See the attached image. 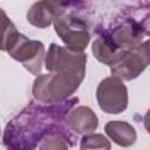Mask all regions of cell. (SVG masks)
Segmentation results:
<instances>
[{"label": "cell", "mask_w": 150, "mask_h": 150, "mask_svg": "<svg viewBox=\"0 0 150 150\" xmlns=\"http://www.w3.org/2000/svg\"><path fill=\"white\" fill-rule=\"evenodd\" d=\"M63 104H59L56 109H43L38 107L34 109L33 105L23 110L16 118L7 124L4 143L7 148L13 149H30L36 148L38 142L41 138L55 130L54 122L60 121L62 115H66V108L59 110Z\"/></svg>", "instance_id": "1"}, {"label": "cell", "mask_w": 150, "mask_h": 150, "mask_svg": "<svg viewBox=\"0 0 150 150\" xmlns=\"http://www.w3.org/2000/svg\"><path fill=\"white\" fill-rule=\"evenodd\" d=\"M82 77L67 73H52L39 75L33 83V96L43 103H62L80 87Z\"/></svg>", "instance_id": "2"}, {"label": "cell", "mask_w": 150, "mask_h": 150, "mask_svg": "<svg viewBox=\"0 0 150 150\" xmlns=\"http://www.w3.org/2000/svg\"><path fill=\"white\" fill-rule=\"evenodd\" d=\"M87 55L83 52H74L67 47L50 43L45 55V67L52 73H67L84 79Z\"/></svg>", "instance_id": "3"}, {"label": "cell", "mask_w": 150, "mask_h": 150, "mask_svg": "<svg viewBox=\"0 0 150 150\" xmlns=\"http://www.w3.org/2000/svg\"><path fill=\"white\" fill-rule=\"evenodd\" d=\"M6 52L12 59L22 63L32 74H40L45 57V46L41 41L30 40L18 32L9 42Z\"/></svg>", "instance_id": "4"}, {"label": "cell", "mask_w": 150, "mask_h": 150, "mask_svg": "<svg viewBox=\"0 0 150 150\" xmlns=\"http://www.w3.org/2000/svg\"><path fill=\"white\" fill-rule=\"evenodd\" d=\"M54 28L67 48L74 52H83L90 40L87 26L73 15L59 14L54 18Z\"/></svg>", "instance_id": "5"}, {"label": "cell", "mask_w": 150, "mask_h": 150, "mask_svg": "<svg viewBox=\"0 0 150 150\" xmlns=\"http://www.w3.org/2000/svg\"><path fill=\"white\" fill-rule=\"evenodd\" d=\"M96 100L101 110L107 114H120L128 107V89L116 76L103 79L96 90Z\"/></svg>", "instance_id": "6"}, {"label": "cell", "mask_w": 150, "mask_h": 150, "mask_svg": "<svg viewBox=\"0 0 150 150\" xmlns=\"http://www.w3.org/2000/svg\"><path fill=\"white\" fill-rule=\"evenodd\" d=\"M148 41L138 47L125 50L122 56L110 66L112 76L124 81H131L138 77L149 64V47Z\"/></svg>", "instance_id": "7"}, {"label": "cell", "mask_w": 150, "mask_h": 150, "mask_svg": "<svg viewBox=\"0 0 150 150\" xmlns=\"http://www.w3.org/2000/svg\"><path fill=\"white\" fill-rule=\"evenodd\" d=\"M146 28L135 20H127L122 25L112 29L109 38L121 49L128 50L138 47L142 43L143 36L146 34Z\"/></svg>", "instance_id": "8"}, {"label": "cell", "mask_w": 150, "mask_h": 150, "mask_svg": "<svg viewBox=\"0 0 150 150\" xmlns=\"http://www.w3.org/2000/svg\"><path fill=\"white\" fill-rule=\"evenodd\" d=\"M64 121L66 125L76 134L94 132L98 125V118L96 114L86 105H79L68 110Z\"/></svg>", "instance_id": "9"}, {"label": "cell", "mask_w": 150, "mask_h": 150, "mask_svg": "<svg viewBox=\"0 0 150 150\" xmlns=\"http://www.w3.org/2000/svg\"><path fill=\"white\" fill-rule=\"evenodd\" d=\"M104 131L111 141L121 146H130L137 138L135 128L125 121H110L104 125Z\"/></svg>", "instance_id": "10"}, {"label": "cell", "mask_w": 150, "mask_h": 150, "mask_svg": "<svg viewBox=\"0 0 150 150\" xmlns=\"http://www.w3.org/2000/svg\"><path fill=\"white\" fill-rule=\"evenodd\" d=\"M91 52L96 57V60H98L104 64L111 66L122 56V54L125 50L118 48L111 41L109 35H105V36H100L94 41L91 46Z\"/></svg>", "instance_id": "11"}, {"label": "cell", "mask_w": 150, "mask_h": 150, "mask_svg": "<svg viewBox=\"0 0 150 150\" xmlns=\"http://www.w3.org/2000/svg\"><path fill=\"white\" fill-rule=\"evenodd\" d=\"M55 13L41 0V1H36L34 2L30 8L27 12V20L28 22L38 28H46L48 27L54 18H55Z\"/></svg>", "instance_id": "12"}, {"label": "cell", "mask_w": 150, "mask_h": 150, "mask_svg": "<svg viewBox=\"0 0 150 150\" xmlns=\"http://www.w3.org/2000/svg\"><path fill=\"white\" fill-rule=\"evenodd\" d=\"M68 136L62 130H52L47 135H45L40 143L36 145L39 149H67L69 145L67 144Z\"/></svg>", "instance_id": "13"}, {"label": "cell", "mask_w": 150, "mask_h": 150, "mask_svg": "<svg viewBox=\"0 0 150 150\" xmlns=\"http://www.w3.org/2000/svg\"><path fill=\"white\" fill-rule=\"evenodd\" d=\"M18 33L15 25L7 16L5 11L0 8V50H6L9 42Z\"/></svg>", "instance_id": "14"}, {"label": "cell", "mask_w": 150, "mask_h": 150, "mask_svg": "<svg viewBox=\"0 0 150 150\" xmlns=\"http://www.w3.org/2000/svg\"><path fill=\"white\" fill-rule=\"evenodd\" d=\"M81 149H110V142L102 134H87L81 139Z\"/></svg>", "instance_id": "15"}, {"label": "cell", "mask_w": 150, "mask_h": 150, "mask_svg": "<svg viewBox=\"0 0 150 150\" xmlns=\"http://www.w3.org/2000/svg\"><path fill=\"white\" fill-rule=\"evenodd\" d=\"M42 1L55 13V15H59L63 13V11L70 4L71 0H42Z\"/></svg>", "instance_id": "16"}, {"label": "cell", "mask_w": 150, "mask_h": 150, "mask_svg": "<svg viewBox=\"0 0 150 150\" xmlns=\"http://www.w3.org/2000/svg\"><path fill=\"white\" fill-rule=\"evenodd\" d=\"M0 135H1V127H0Z\"/></svg>", "instance_id": "17"}]
</instances>
